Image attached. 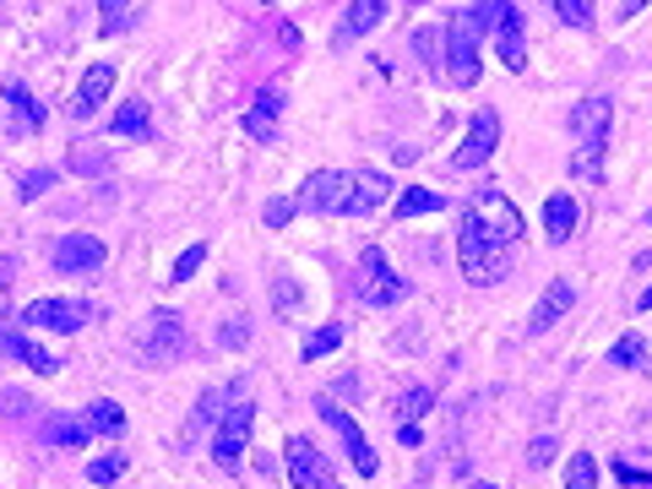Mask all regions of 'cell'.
Here are the masks:
<instances>
[{
    "label": "cell",
    "mask_w": 652,
    "mask_h": 489,
    "mask_svg": "<svg viewBox=\"0 0 652 489\" xmlns=\"http://www.w3.org/2000/svg\"><path fill=\"white\" fill-rule=\"evenodd\" d=\"M522 240V212L506 190L484 185L456 218V261L467 283H501L512 272V245Z\"/></svg>",
    "instance_id": "obj_1"
},
{
    "label": "cell",
    "mask_w": 652,
    "mask_h": 489,
    "mask_svg": "<svg viewBox=\"0 0 652 489\" xmlns=\"http://www.w3.org/2000/svg\"><path fill=\"white\" fill-rule=\"evenodd\" d=\"M391 196V180L381 169H316L299 185L294 207L299 212H322V218H370Z\"/></svg>",
    "instance_id": "obj_2"
},
{
    "label": "cell",
    "mask_w": 652,
    "mask_h": 489,
    "mask_svg": "<svg viewBox=\"0 0 652 489\" xmlns=\"http://www.w3.org/2000/svg\"><path fill=\"white\" fill-rule=\"evenodd\" d=\"M609 115H614V104H609L603 93H592V98H582V104L571 110V131H577V158H571V175H577V180H598V175H603Z\"/></svg>",
    "instance_id": "obj_3"
},
{
    "label": "cell",
    "mask_w": 652,
    "mask_h": 489,
    "mask_svg": "<svg viewBox=\"0 0 652 489\" xmlns=\"http://www.w3.org/2000/svg\"><path fill=\"white\" fill-rule=\"evenodd\" d=\"M467 22L495 33V44H501V65H506V71H527V33H522L517 0H484V6L467 11Z\"/></svg>",
    "instance_id": "obj_4"
},
{
    "label": "cell",
    "mask_w": 652,
    "mask_h": 489,
    "mask_svg": "<svg viewBox=\"0 0 652 489\" xmlns=\"http://www.w3.org/2000/svg\"><path fill=\"white\" fill-rule=\"evenodd\" d=\"M251 419H256V403H251L245 392H234V403L223 408L218 435H212V457H218L223 474H240V457H245V446H251Z\"/></svg>",
    "instance_id": "obj_5"
},
{
    "label": "cell",
    "mask_w": 652,
    "mask_h": 489,
    "mask_svg": "<svg viewBox=\"0 0 652 489\" xmlns=\"http://www.w3.org/2000/svg\"><path fill=\"white\" fill-rule=\"evenodd\" d=\"M402 294H408V283L391 272L387 250H381V245H370V250L359 256V305L391 310V305H402Z\"/></svg>",
    "instance_id": "obj_6"
},
{
    "label": "cell",
    "mask_w": 652,
    "mask_h": 489,
    "mask_svg": "<svg viewBox=\"0 0 652 489\" xmlns=\"http://www.w3.org/2000/svg\"><path fill=\"white\" fill-rule=\"evenodd\" d=\"M141 354H147L153 365H175V360H186V354H191V332H186V321H180L175 310H158V315L147 321Z\"/></svg>",
    "instance_id": "obj_7"
},
{
    "label": "cell",
    "mask_w": 652,
    "mask_h": 489,
    "mask_svg": "<svg viewBox=\"0 0 652 489\" xmlns=\"http://www.w3.org/2000/svg\"><path fill=\"white\" fill-rule=\"evenodd\" d=\"M316 414H322L326 425L337 429V440H343V451H348L354 474H365V479H370V474L381 468V457H376V446L365 440V429H359V419H354V414H343V408H337V403H326V397L316 403Z\"/></svg>",
    "instance_id": "obj_8"
},
{
    "label": "cell",
    "mask_w": 652,
    "mask_h": 489,
    "mask_svg": "<svg viewBox=\"0 0 652 489\" xmlns=\"http://www.w3.org/2000/svg\"><path fill=\"white\" fill-rule=\"evenodd\" d=\"M441 71L452 76L456 87H473L479 82V28L467 17H456L452 28H446V65Z\"/></svg>",
    "instance_id": "obj_9"
},
{
    "label": "cell",
    "mask_w": 652,
    "mask_h": 489,
    "mask_svg": "<svg viewBox=\"0 0 652 489\" xmlns=\"http://www.w3.org/2000/svg\"><path fill=\"white\" fill-rule=\"evenodd\" d=\"M495 147H501V115H495V110H479V115L467 121V136L456 142L452 169H479V164H490Z\"/></svg>",
    "instance_id": "obj_10"
},
{
    "label": "cell",
    "mask_w": 652,
    "mask_h": 489,
    "mask_svg": "<svg viewBox=\"0 0 652 489\" xmlns=\"http://www.w3.org/2000/svg\"><path fill=\"white\" fill-rule=\"evenodd\" d=\"M288 479H294V489H343L337 479H332V468H326V457L305 440V435H294L288 446Z\"/></svg>",
    "instance_id": "obj_11"
},
{
    "label": "cell",
    "mask_w": 652,
    "mask_h": 489,
    "mask_svg": "<svg viewBox=\"0 0 652 489\" xmlns=\"http://www.w3.org/2000/svg\"><path fill=\"white\" fill-rule=\"evenodd\" d=\"M22 321L39 326V332H82L93 321V310L82 305V300H33V305L22 310Z\"/></svg>",
    "instance_id": "obj_12"
},
{
    "label": "cell",
    "mask_w": 652,
    "mask_h": 489,
    "mask_svg": "<svg viewBox=\"0 0 652 489\" xmlns=\"http://www.w3.org/2000/svg\"><path fill=\"white\" fill-rule=\"evenodd\" d=\"M283 104H288V93L277 87V82H266L256 93V104L245 110V136L251 142H277V121H283Z\"/></svg>",
    "instance_id": "obj_13"
},
{
    "label": "cell",
    "mask_w": 652,
    "mask_h": 489,
    "mask_svg": "<svg viewBox=\"0 0 652 489\" xmlns=\"http://www.w3.org/2000/svg\"><path fill=\"white\" fill-rule=\"evenodd\" d=\"M109 87H115V65L98 61L82 71V82H76V93H71V115L76 121H87V115H98L104 110V98H109Z\"/></svg>",
    "instance_id": "obj_14"
},
{
    "label": "cell",
    "mask_w": 652,
    "mask_h": 489,
    "mask_svg": "<svg viewBox=\"0 0 652 489\" xmlns=\"http://www.w3.org/2000/svg\"><path fill=\"white\" fill-rule=\"evenodd\" d=\"M109 261V245L98 240V235H65L55 245V267L61 272H98Z\"/></svg>",
    "instance_id": "obj_15"
},
{
    "label": "cell",
    "mask_w": 652,
    "mask_h": 489,
    "mask_svg": "<svg viewBox=\"0 0 652 489\" xmlns=\"http://www.w3.org/2000/svg\"><path fill=\"white\" fill-rule=\"evenodd\" d=\"M381 17H387V0H354V6L343 11V28H337V39H332V44H337V50L359 44V39H365Z\"/></svg>",
    "instance_id": "obj_16"
},
{
    "label": "cell",
    "mask_w": 652,
    "mask_h": 489,
    "mask_svg": "<svg viewBox=\"0 0 652 489\" xmlns=\"http://www.w3.org/2000/svg\"><path fill=\"white\" fill-rule=\"evenodd\" d=\"M0 348H6L17 365H28L33 375H55V370H61V360H55L44 343H33L28 332H0Z\"/></svg>",
    "instance_id": "obj_17"
},
{
    "label": "cell",
    "mask_w": 652,
    "mask_h": 489,
    "mask_svg": "<svg viewBox=\"0 0 652 489\" xmlns=\"http://www.w3.org/2000/svg\"><path fill=\"white\" fill-rule=\"evenodd\" d=\"M571 305H577V289H571L566 278H555V283L544 289V300L533 305V315H527V332H549Z\"/></svg>",
    "instance_id": "obj_18"
},
{
    "label": "cell",
    "mask_w": 652,
    "mask_h": 489,
    "mask_svg": "<svg viewBox=\"0 0 652 489\" xmlns=\"http://www.w3.org/2000/svg\"><path fill=\"white\" fill-rule=\"evenodd\" d=\"M571 229H577V196H566V190H555L549 201H544V235L555 245L571 240Z\"/></svg>",
    "instance_id": "obj_19"
},
{
    "label": "cell",
    "mask_w": 652,
    "mask_h": 489,
    "mask_svg": "<svg viewBox=\"0 0 652 489\" xmlns=\"http://www.w3.org/2000/svg\"><path fill=\"white\" fill-rule=\"evenodd\" d=\"M109 131H115V136H130V142L153 136V115H147V104H141V98H126V104L109 115Z\"/></svg>",
    "instance_id": "obj_20"
},
{
    "label": "cell",
    "mask_w": 652,
    "mask_h": 489,
    "mask_svg": "<svg viewBox=\"0 0 652 489\" xmlns=\"http://www.w3.org/2000/svg\"><path fill=\"white\" fill-rule=\"evenodd\" d=\"M441 207H446V196H435V190H424V185H408V190L397 196L391 218H424V212H441Z\"/></svg>",
    "instance_id": "obj_21"
},
{
    "label": "cell",
    "mask_w": 652,
    "mask_h": 489,
    "mask_svg": "<svg viewBox=\"0 0 652 489\" xmlns=\"http://www.w3.org/2000/svg\"><path fill=\"white\" fill-rule=\"evenodd\" d=\"M82 425H87V435H120L126 429V408L120 403H93L82 414Z\"/></svg>",
    "instance_id": "obj_22"
},
{
    "label": "cell",
    "mask_w": 652,
    "mask_h": 489,
    "mask_svg": "<svg viewBox=\"0 0 652 489\" xmlns=\"http://www.w3.org/2000/svg\"><path fill=\"white\" fill-rule=\"evenodd\" d=\"M337 348H343V326H337V321H326V326H316V332L305 337L299 360H305V365H316L322 354H337Z\"/></svg>",
    "instance_id": "obj_23"
},
{
    "label": "cell",
    "mask_w": 652,
    "mask_h": 489,
    "mask_svg": "<svg viewBox=\"0 0 652 489\" xmlns=\"http://www.w3.org/2000/svg\"><path fill=\"white\" fill-rule=\"evenodd\" d=\"M6 104H11V115L28 125V131H39V125H44V110H39V98H33V93H28L22 82H11V87H6Z\"/></svg>",
    "instance_id": "obj_24"
},
{
    "label": "cell",
    "mask_w": 652,
    "mask_h": 489,
    "mask_svg": "<svg viewBox=\"0 0 652 489\" xmlns=\"http://www.w3.org/2000/svg\"><path fill=\"white\" fill-rule=\"evenodd\" d=\"M566 489H598V457H592V451H577V457H571Z\"/></svg>",
    "instance_id": "obj_25"
},
{
    "label": "cell",
    "mask_w": 652,
    "mask_h": 489,
    "mask_svg": "<svg viewBox=\"0 0 652 489\" xmlns=\"http://www.w3.org/2000/svg\"><path fill=\"white\" fill-rule=\"evenodd\" d=\"M223 419V392H201V403H196L191 414V429H212Z\"/></svg>",
    "instance_id": "obj_26"
},
{
    "label": "cell",
    "mask_w": 652,
    "mask_h": 489,
    "mask_svg": "<svg viewBox=\"0 0 652 489\" xmlns=\"http://www.w3.org/2000/svg\"><path fill=\"white\" fill-rule=\"evenodd\" d=\"M642 360H648V348H642V337L631 332V337H620L614 348H609V365H631V370H642Z\"/></svg>",
    "instance_id": "obj_27"
},
{
    "label": "cell",
    "mask_w": 652,
    "mask_h": 489,
    "mask_svg": "<svg viewBox=\"0 0 652 489\" xmlns=\"http://www.w3.org/2000/svg\"><path fill=\"white\" fill-rule=\"evenodd\" d=\"M120 474H126V457H120V451H109V457L87 462V479H93V485H115Z\"/></svg>",
    "instance_id": "obj_28"
},
{
    "label": "cell",
    "mask_w": 652,
    "mask_h": 489,
    "mask_svg": "<svg viewBox=\"0 0 652 489\" xmlns=\"http://www.w3.org/2000/svg\"><path fill=\"white\" fill-rule=\"evenodd\" d=\"M555 17L566 28H592V0H555Z\"/></svg>",
    "instance_id": "obj_29"
},
{
    "label": "cell",
    "mask_w": 652,
    "mask_h": 489,
    "mask_svg": "<svg viewBox=\"0 0 652 489\" xmlns=\"http://www.w3.org/2000/svg\"><path fill=\"white\" fill-rule=\"evenodd\" d=\"M50 185H55V169H33V175H22V180H17V196H22V201H33V196H44Z\"/></svg>",
    "instance_id": "obj_30"
},
{
    "label": "cell",
    "mask_w": 652,
    "mask_h": 489,
    "mask_svg": "<svg viewBox=\"0 0 652 489\" xmlns=\"http://www.w3.org/2000/svg\"><path fill=\"white\" fill-rule=\"evenodd\" d=\"M44 435H50L55 446H82V440H87V425H82V419H65V425H50Z\"/></svg>",
    "instance_id": "obj_31"
},
{
    "label": "cell",
    "mask_w": 652,
    "mask_h": 489,
    "mask_svg": "<svg viewBox=\"0 0 652 489\" xmlns=\"http://www.w3.org/2000/svg\"><path fill=\"white\" fill-rule=\"evenodd\" d=\"M201 261H207V245H191V250L175 261V272H169V278H175V283H186V278H196V272H201Z\"/></svg>",
    "instance_id": "obj_32"
},
{
    "label": "cell",
    "mask_w": 652,
    "mask_h": 489,
    "mask_svg": "<svg viewBox=\"0 0 652 489\" xmlns=\"http://www.w3.org/2000/svg\"><path fill=\"white\" fill-rule=\"evenodd\" d=\"M126 22H130L126 0H104V33H126Z\"/></svg>",
    "instance_id": "obj_33"
},
{
    "label": "cell",
    "mask_w": 652,
    "mask_h": 489,
    "mask_svg": "<svg viewBox=\"0 0 652 489\" xmlns=\"http://www.w3.org/2000/svg\"><path fill=\"white\" fill-rule=\"evenodd\" d=\"M549 457H555V435H538V440L527 446V462H533V468H544Z\"/></svg>",
    "instance_id": "obj_34"
},
{
    "label": "cell",
    "mask_w": 652,
    "mask_h": 489,
    "mask_svg": "<svg viewBox=\"0 0 652 489\" xmlns=\"http://www.w3.org/2000/svg\"><path fill=\"white\" fill-rule=\"evenodd\" d=\"M245 337H251V321L240 315V321H229V326H223V337H218V343H223V348H234V343H245Z\"/></svg>",
    "instance_id": "obj_35"
},
{
    "label": "cell",
    "mask_w": 652,
    "mask_h": 489,
    "mask_svg": "<svg viewBox=\"0 0 652 489\" xmlns=\"http://www.w3.org/2000/svg\"><path fill=\"white\" fill-rule=\"evenodd\" d=\"M294 212H299L294 201H272V207H266V223H272V229H283V223H288Z\"/></svg>",
    "instance_id": "obj_36"
},
{
    "label": "cell",
    "mask_w": 652,
    "mask_h": 489,
    "mask_svg": "<svg viewBox=\"0 0 652 489\" xmlns=\"http://www.w3.org/2000/svg\"><path fill=\"white\" fill-rule=\"evenodd\" d=\"M424 408H430V392H413V397L397 403V414H424Z\"/></svg>",
    "instance_id": "obj_37"
},
{
    "label": "cell",
    "mask_w": 652,
    "mask_h": 489,
    "mask_svg": "<svg viewBox=\"0 0 652 489\" xmlns=\"http://www.w3.org/2000/svg\"><path fill=\"white\" fill-rule=\"evenodd\" d=\"M614 474H620L625 485H631V479H637V485H648V479H652V474H642V468H631V462H614Z\"/></svg>",
    "instance_id": "obj_38"
},
{
    "label": "cell",
    "mask_w": 652,
    "mask_h": 489,
    "mask_svg": "<svg viewBox=\"0 0 652 489\" xmlns=\"http://www.w3.org/2000/svg\"><path fill=\"white\" fill-rule=\"evenodd\" d=\"M642 6H648V0H620V11H625V17H637Z\"/></svg>",
    "instance_id": "obj_39"
},
{
    "label": "cell",
    "mask_w": 652,
    "mask_h": 489,
    "mask_svg": "<svg viewBox=\"0 0 652 489\" xmlns=\"http://www.w3.org/2000/svg\"><path fill=\"white\" fill-rule=\"evenodd\" d=\"M642 310H652V289H648V294H642Z\"/></svg>",
    "instance_id": "obj_40"
},
{
    "label": "cell",
    "mask_w": 652,
    "mask_h": 489,
    "mask_svg": "<svg viewBox=\"0 0 652 489\" xmlns=\"http://www.w3.org/2000/svg\"><path fill=\"white\" fill-rule=\"evenodd\" d=\"M261 6H277V0H261Z\"/></svg>",
    "instance_id": "obj_41"
},
{
    "label": "cell",
    "mask_w": 652,
    "mask_h": 489,
    "mask_svg": "<svg viewBox=\"0 0 652 489\" xmlns=\"http://www.w3.org/2000/svg\"><path fill=\"white\" fill-rule=\"evenodd\" d=\"M0 321H6V305H0Z\"/></svg>",
    "instance_id": "obj_42"
},
{
    "label": "cell",
    "mask_w": 652,
    "mask_h": 489,
    "mask_svg": "<svg viewBox=\"0 0 652 489\" xmlns=\"http://www.w3.org/2000/svg\"><path fill=\"white\" fill-rule=\"evenodd\" d=\"M648 223H652V212H648Z\"/></svg>",
    "instance_id": "obj_43"
}]
</instances>
